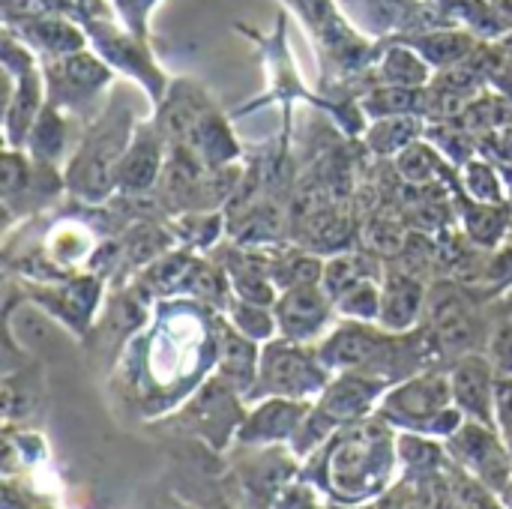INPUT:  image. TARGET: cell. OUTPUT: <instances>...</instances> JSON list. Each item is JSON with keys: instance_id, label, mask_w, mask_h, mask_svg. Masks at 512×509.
Listing matches in <instances>:
<instances>
[{"instance_id": "obj_10", "label": "cell", "mask_w": 512, "mask_h": 509, "mask_svg": "<svg viewBox=\"0 0 512 509\" xmlns=\"http://www.w3.org/2000/svg\"><path fill=\"white\" fill-rule=\"evenodd\" d=\"M423 327L441 357H450V363L462 354L474 351L477 342V315L468 300V294L453 282H435L429 285V303Z\"/></svg>"}, {"instance_id": "obj_48", "label": "cell", "mask_w": 512, "mask_h": 509, "mask_svg": "<svg viewBox=\"0 0 512 509\" xmlns=\"http://www.w3.org/2000/svg\"><path fill=\"white\" fill-rule=\"evenodd\" d=\"M501 432V429H498ZM501 438H504V444H507V453H510V459H512V429H504L501 432Z\"/></svg>"}, {"instance_id": "obj_45", "label": "cell", "mask_w": 512, "mask_h": 509, "mask_svg": "<svg viewBox=\"0 0 512 509\" xmlns=\"http://www.w3.org/2000/svg\"><path fill=\"white\" fill-rule=\"evenodd\" d=\"M492 87H495V90H501V93L507 96V102L512 105V63H507V66L498 72V78L492 81Z\"/></svg>"}, {"instance_id": "obj_27", "label": "cell", "mask_w": 512, "mask_h": 509, "mask_svg": "<svg viewBox=\"0 0 512 509\" xmlns=\"http://www.w3.org/2000/svg\"><path fill=\"white\" fill-rule=\"evenodd\" d=\"M360 111L366 120L381 117H405L417 114L429 120V87H393V84H372L360 96Z\"/></svg>"}, {"instance_id": "obj_5", "label": "cell", "mask_w": 512, "mask_h": 509, "mask_svg": "<svg viewBox=\"0 0 512 509\" xmlns=\"http://www.w3.org/2000/svg\"><path fill=\"white\" fill-rule=\"evenodd\" d=\"M402 339L405 336H393L378 324L336 321L333 330L315 348L333 375H339V372H372V375H381V378L399 384V378L393 375V366L408 360L405 354H399Z\"/></svg>"}, {"instance_id": "obj_25", "label": "cell", "mask_w": 512, "mask_h": 509, "mask_svg": "<svg viewBox=\"0 0 512 509\" xmlns=\"http://www.w3.org/2000/svg\"><path fill=\"white\" fill-rule=\"evenodd\" d=\"M396 453H399V471L402 480H426L447 474L453 468L447 444L429 435L417 432H399L396 438Z\"/></svg>"}, {"instance_id": "obj_11", "label": "cell", "mask_w": 512, "mask_h": 509, "mask_svg": "<svg viewBox=\"0 0 512 509\" xmlns=\"http://www.w3.org/2000/svg\"><path fill=\"white\" fill-rule=\"evenodd\" d=\"M273 312H276L279 336L291 342H303V345H318L339 321L336 300L327 294L321 282L285 288Z\"/></svg>"}, {"instance_id": "obj_17", "label": "cell", "mask_w": 512, "mask_h": 509, "mask_svg": "<svg viewBox=\"0 0 512 509\" xmlns=\"http://www.w3.org/2000/svg\"><path fill=\"white\" fill-rule=\"evenodd\" d=\"M261 348L255 339L243 336L225 312L216 315V378L225 381L237 396L249 399L261 369Z\"/></svg>"}, {"instance_id": "obj_30", "label": "cell", "mask_w": 512, "mask_h": 509, "mask_svg": "<svg viewBox=\"0 0 512 509\" xmlns=\"http://www.w3.org/2000/svg\"><path fill=\"white\" fill-rule=\"evenodd\" d=\"M456 186H459V195L480 201V204H507L510 201L507 174L486 156H474L471 162H465L456 174Z\"/></svg>"}, {"instance_id": "obj_15", "label": "cell", "mask_w": 512, "mask_h": 509, "mask_svg": "<svg viewBox=\"0 0 512 509\" xmlns=\"http://www.w3.org/2000/svg\"><path fill=\"white\" fill-rule=\"evenodd\" d=\"M168 150L171 144L165 141V135L156 129V123H135V132L117 162L114 171V183L117 192L126 195H141L150 192L159 177L165 174V162H168Z\"/></svg>"}, {"instance_id": "obj_21", "label": "cell", "mask_w": 512, "mask_h": 509, "mask_svg": "<svg viewBox=\"0 0 512 509\" xmlns=\"http://www.w3.org/2000/svg\"><path fill=\"white\" fill-rule=\"evenodd\" d=\"M393 39H402L411 48H417L435 72L465 63L483 42L474 33H468L462 27H450V24L426 27V30H414V33H396Z\"/></svg>"}, {"instance_id": "obj_47", "label": "cell", "mask_w": 512, "mask_h": 509, "mask_svg": "<svg viewBox=\"0 0 512 509\" xmlns=\"http://www.w3.org/2000/svg\"><path fill=\"white\" fill-rule=\"evenodd\" d=\"M501 501H504V507L512 509V480H510V483H507V489L501 492Z\"/></svg>"}, {"instance_id": "obj_33", "label": "cell", "mask_w": 512, "mask_h": 509, "mask_svg": "<svg viewBox=\"0 0 512 509\" xmlns=\"http://www.w3.org/2000/svg\"><path fill=\"white\" fill-rule=\"evenodd\" d=\"M426 141H432L453 168H462L465 162L480 156V138L459 117L456 120H429Z\"/></svg>"}, {"instance_id": "obj_22", "label": "cell", "mask_w": 512, "mask_h": 509, "mask_svg": "<svg viewBox=\"0 0 512 509\" xmlns=\"http://www.w3.org/2000/svg\"><path fill=\"white\" fill-rule=\"evenodd\" d=\"M459 222L462 234L483 252H498L512 234V201L507 204H480L459 195Z\"/></svg>"}, {"instance_id": "obj_36", "label": "cell", "mask_w": 512, "mask_h": 509, "mask_svg": "<svg viewBox=\"0 0 512 509\" xmlns=\"http://www.w3.org/2000/svg\"><path fill=\"white\" fill-rule=\"evenodd\" d=\"M336 315L339 321H360V324H378L381 318V276L363 279L342 291L336 297Z\"/></svg>"}, {"instance_id": "obj_16", "label": "cell", "mask_w": 512, "mask_h": 509, "mask_svg": "<svg viewBox=\"0 0 512 509\" xmlns=\"http://www.w3.org/2000/svg\"><path fill=\"white\" fill-rule=\"evenodd\" d=\"M426 303H429V285L405 267H390L381 276L378 327H384L393 336H408L423 327Z\"/></svg>"}, {"instance_id": "obj_32", "label": "cell", "mask_w": 512, "mask_h": 509, "mask_svg": "<svg viewBox=\"0 0 512 509\" xmlns=\"http://www.w3.org/2000/svg\"><path fill=\"white\" fill-rule=\"evenodd\" d=\"M378 276H384V270H378L375 255H369L366 249L363 252L342 249V252H333V255L324 258V279H321V285L336 300L351 285H357L363 279H378Z\"/></svg>"}, {"instance_id": "obj_13", "label": "cell", "mask_w": 512, "mask_h": 509, "mask_svg": "<svg viewBox=\"0 0 512 509\" xmlns=\"http://www.w3.org/2000/svg\"><path fill=\"white\" fill-rule=\"evenodd\" d=\"M246 414L237 426L234 441L243 447H288L315 402L300 399H258L246 402Z\"/></svg>"}, {"instance_id": "obj_12", "label": "cell", "mask_w": 512, "mask_h": 509, "mask_svg": "<svg viewBox=\"0 0 512 509\" xmlns=\"http://www.w3.org/2000/svg\"><path fill=\"white\" fill-rule=\"evenodd\" d=\"M390 387L393 381L372 375V372H339L333 375L327 390L315 399V408L330 423L345 429V426L375 417Z\"/></svg>"}, {"instance_id": "obj_46", "label": "cell", "mask_w": 512, "mask_h": 509, "mask_svg": "<svg viewBox=\"0 0 512 509\" xmlns=\"http://www.w3.org/2000/svg\"><path fill=\"white\" fill-rule=\"evenodd\" d=\"M492 6H495V12L501 15V21L507 24V30L512 27V0H492Z\"/></svg>"}, {"instance_id": "obj_40", "label": "cell", "mask_w": 512, "mask_h": 509, "mask_svg": "<svg viewBox=\"0 0 512 509\" xmlns=\"http://www.w3.org/2000/svg\"><path fill=\"white\" fill-rule=\"evenodd\" d=\"M45 15H69L81 21V9L75 6V0H3V24H18Z\"/></svg>"}, {"instance_id": "obj_1", "label": "cell", "mask_w": 512, "mask_h": 509, "mask_svg": "<svg viewBox=\"0 0 512 509\" xmlns=\"http://www.w3.org/2000/svg\"><path fill=\"white\" fill-rule=\"evenodd\" d=\"M396 438L399 432L378 414L345 426L306 459V480L339 507L357 509L381 501L399 474Z\"/></svg>"}, {"instance_id": "obj_9", "label": "cell", "mask_w": 512, "mask_h": 509, "mask_svg": "<svg viewBox=\"0 0 512 509\" xmlns=\"http://www.w3.org/2000/svg\"><path fill=\"white\" fill-rule=\"evenodd\" d=\"M444 444H447L450 462L459 471L471 474L495 495H501L507 489V483L512 480V459L498 426L465 420V426Z\"/></svg>"}, {"instance_id": "obj_20", "label": "cell", "mask_w": 512, "mask_h": 509, "mask_svg": "<svg viewBox=\"0 0 512 509\" xmlns=\"http://www.w3.org/2000/svg\"><path fill=\"white\" fill-rule=\"evenodd\" d=\"M9 27L18 39L27 42V48L39 57V63L75 54L90 48V36L78 18L69 15H45V18H27L18 24H3Z\"/></svg>"}, {"instance_id": "obj_14", "label": "cell", "mask_w": 512, "mask_h": 509, "mask_svg": "<svg viewBox=\"0 0 512 509\" xmlns=\"http://www.w3.org/2000/svg\"><path fill=\"white\" fill-rule=\"evenodd\" d=\"M450 375V390L456 408L477 423L495 426V384H498V366L492 363L489 354L471 351L456 357L447 366Z\"/></svg>"}, {"instance_id": "obj_26", "label": "cell", "mask_w": 512, "mask_h": 509, "mask_svg": "<svg viewBox=\"0 0 512 509\" xmlns=\"http://www.w3.org/2000/svg\"><path fill=\"white\" fill-rule=\"evenodd\" d=\"M426 123L429 120L417 117V114L369 120L366 129H363V144L378 159H396L402 150H408L411 144L426 138Z\"/></svg>"}, {"instance_id": "obj_41", "label": "cell", "mask_w": 512, "mask_h": 509, "mask_svg": "<svg viewBox=\"0 0 512 509\" xmlns=\"http://www.w3.org/2000/svg\"><path fill=\"white\" fill-rule=\"evenodd\" d=\"M273 509H330V504H327V495L312 480L303 477L279 489Z\"/></svg>"}, {"instance_id": "obj_43", "label": "cell", "mask_w": 512, "mask_h": 509, "mask_svg": "<svg viewBox=\"0 0 512 509\" xmlns=\"http://www.w3.org/2000/svg\"><path fill=\"white\" fill-rule=\"evenodd\" d=\"M486 354L492 357V363L498 366L501 375H512V315L492 330Z\"/></svg>"}, {"instance_id": "obj_49", "label": "cell", "mask_w": 512, "mask_h": 509, "mask_svg": "<svg viewBox=\"0 0 512 509\" xmlns=\"http://www.w3.org/2000/svg\"><path fill=\"white\" fill-rule=\"evenodd\" d=\"M183 509H189V507H183Z\"/></svg>"}, {"instance_id": "obj_3", "label": "cell", "mask_w": 512, "mask_h": 509, "mask_svg": "<svg viewBox=\"0 0 512 509\" xmlns=\"http://www.w3.org/2000/svg\"><path fill=\"white\" fill-rule=\"evenodd\" d=\"M330 381H333V372L324 366L315 345H303V342L276 336L273 342H267L261 348L258 381L246 402H258V399L315 402L327 390Z\"/></svg>"}, {"instance_id": "obj_39", "label": "cell", "mask_w": 512, "mask_h": 509, "mask_svg": "<svg viewBox=\"0 0 512 509\" xmlns=\"http://www.w3.org/2000/svg\"><path fill=\"white\" fill-rule=\"evenodd\" d=\"M273 279L279 291L294 288V285H315L324 279V258L315 252H294L273 270Z\"/></svg>"}, {"instance_id": "obj_29", "label": "cell", "mask_w": 512, "mask_h": 509, "mask_svg": "<svg viewBox=\"0 0 512 509\" xmlns=\"http://www.w3.org/2000/svg\"><path fill=\"white\" fill-rule=\"evenodd\" d=\"M21 150H27L33 162L57 168V162L69 150V114L48 102L42 108V114L36 117V123H33V129H30Z\"/></svg>"}, {"instance_id": "obj_18", "label": "cell", "mask_w": 512, "mask_h": 509, "mask_svg": "<svg viewBox=\"0 0 512 509\" xmlns=\"http://www.w3.org/2000/svg\"><path fill=\"white\" fill-rule=\"evenodd\" d=\"M213 105L216 102L210 99V93L198 81H192V78H171L168 93L156 105L153 123L165 135L168 144H186L192 129L198 126V120Z\"/></svg>"}, {"instance_id": "obj_35", "label": "cell", "mask_w": 512, "mask_h": 509, "mask_svg": "<svg viewBox=\"0 0 512 509\" xmlns=\"http://www.w3.org/2000/svg\"><path fill=\"white\" fill-rule=\"evenodd\" d=\"M459 120H462L477 138H483V135H489V132H495V129L512 123V105L507 102V96H504L501 90L486 87L483 93H477V96L465 105V111H462Z\"/></svg>"}, {"instance_id": "obj_34", "label": "cell", "mask_w": 512, "mask_h": 509, "mask_svg": "<svg viewBox=\"0 0 512 509\" xmlns=\"http://www.w3.org/2000/svg\"><path fill=\"white\" fill-rule=\"evenodd\" d=\"M360 240H363V249L375 258H402L411 240V228L405 219L393 213H378L366 222V228L360 231Z\"/></svg>"}, {"instance_id": "obj_24", "label": "cell", "mask_w": 512, "mask_h": 509, "mask_svg": "<svg viewBox=\"0 0 512 509\" xmlns=\"http://www.w3.org/2000/svg\"><path fill=\"white\" fill-rule=\"evenodd\" d=\"M375 84H393V87H429L435 78V69L423 60L417 48H411L402 39H393L381 48L378 60L372 63Z\"/></svg>"}, {"instance_id": "obj_42", "label": "cell", "mask_w": 512, "mask_h": 509, "mask_svg": "<svg viewBox=\"0 0 512 509\" xmlns=\"http://www.w3.org/2000/svg\"><path fill=\"white\" fill-rule=\"evenodd\" d=\"M114 15L123 27H129L138 36H147L150 30V15L159 6V0H111Z\"/></svg>"}, {"instance_id": "obj_28", "label": "cell", "mask_w": 512, "mask_h": 509, "mask_svg": "<svg viewBox=\"0 0 512 509\" xmlns=\"http://www.w3.org/2000/svg\"><path fill=\"white\" fill-rule=\"evenodd\" d=\"M438 18L450 27H462L483 42H495L507 33V24L495 12L492 0H432Z\"/></svg>"}, {"instance_id": "obj_44", "label": "cell", "mask_w": 512, "mask_h": 509, "mask_svg": "<svg viewBox=\"0 0 512 509\" xmlns=\"http://www.w3.org/2000/svg\"><path fill=\"white\" fill-rule=\"evenodd\" d=\"M495 426L512 429V375H498L495 384Z\"/></svg>"}, {"instance_id": "obj_4", "label": "cell", "mask_w": 512, "mask_h": 509, "mask_svg": "<svg viewBox=\"0 0 512 509\" xmlns=\"http://www.w3.org/2000/svg\"><path fill=\"white\" fill-rule=\"evenodd\" d=\"M135 126L129 117H117V108H108L90 129V135L78 144V150L69 156L66 165V189L81 195L84 201H102L108 198L117 183H114V171L117 162L132 138Z\"/></svg>"}, {"instance_id": "obj_37", "label": "cell", "mask_w": 512, "mask_h": 509, "mask_svg": "<svg viewBox=\"0 0 512 509\" xmlns=\"http://www.w3.org/2000/svg\"><path fill=\"white\" fill-rule=\"evenodd\" d=\"M225 318L249 339H255L258 345H267L279 336V324H276V312L273 306H258V303H246V300H231L225 309Z\"/></svg>"}, {"instance_id": "obj_2", "label": "cell", "mask_w": 512, "mask_h": 509, "mask_svg": "<svg viewBox=\"0 0 512 509\" xmlns=\"http://www.w3.org/2000/svg\"><path fill=\"white\" fill-rule=\"evenodd\" d=\"M378 417L396 432H417L438 441L453 438L468 420L453 402L447 369H423L393 384L378 408Z\"/></svg>"}, {"instance_id": "obj_23", "label": "cell", "mask_w": 512, "mask_h": 509, "mask_svg": "<svg viewBox=\"0 0 512 509\" xmlns=\"http://www.w3.org/2000/svg\"><path fill=\"white\" fill-rule=\"evenodd\" d=\"M186 147L207 165V168H225V165H237L240 159V141L234 135V126L228 123V117L213 105L198 126L192 129Z\"/></svg>"}, {"instance_id": "obj_38", "label": "cell", "mask_w": 512, "mask_h": 509, "mask_svg": "<svg viewBox=\"0 0 512 509\" xmlns=\"http://www.w3.org/2000/svg\"><path fill=\"white\" fill-rule=\"evenodd\" d=\"M177 240L183 249H207L222 234V213L216 210H189L183 219H177Z\"/></svg>"}, {"instance_id": "obj_31", "label": "cell", "mask_w": 512, "mask_h": 509, "mask_svg": "<svg viewBox=\"0 0 512 509\" xmlns=\"http://www.w3.org/2000/svg\"><path fill=\"white\" fill-rule=\"evenodd\" d=\"M393 165H396L399 177H402L408 186H438V183L447 177V171H459V168H453V165L441 156V150H438L432 141H426V138H420L417 144H411L408 150H402V153L393 159Z\"/></svg>"}, {"instance_id": "obj_19", "label": "cell", "mask_w": 512, "mask_h": 509, "mask_svg": "<svg viewBox=\"0 0 512 509\" xmlns=\"http://www.w3.org/2000/svg\"><path fill=\"white\" fill-rule=\"evenodd\" d=\"M45 105H48V90H45L42 63L18 75H6V108H3L6 147H24Z\"/></svg>"}, {"instance_id": "obj_6", "label": "cell", "mask_w": 512, "mask_h": 509, "mask_svg": "<svg viewBox=\"0 0 512 509\" xmlns=\"http://www.w3.org/2000/svg\"><path fill=\"white\" fill-rule=\"evenodd\" d=\"M81 24H84L87 36H90V48L117 75H126L135 84H141L144 93L150 96L153 108H156L162 102V96L168 93L171 78L165 75V69L159 66V60L153 57V48H150L147 36L132 33L117 18H87Z\"/></svg>"}, {"instance_id": "obj_7", "label": "cell", "mask_w": 512, "mask_h": 509, "mask_svg": "<svg viewBox=\"0 0 512 509\" xmlns=\"http://www.w3.org/2000/svg\"><path fill=\"white\" fill-rule=\"evenodd\" d=\"M42 75H45L48 102L66 111L69 117L72 114L84 117L96 111L99 96L111 87L117 72L93 48H84L42 63Z\"/></svg>"}, {"instance_id": "obj_8", "label": "cell", "mask_w": 512, "mask_h": 509, "mask_svg": "<svg viewBox=\"0 0 512 509\" xmlns=\"http://www.w3.org/2000/svg\"><path fill=\"white\" fill-rule=\"evenodd\" d=\"M21 288L27 291V300L39 312H45L48 318H54L63 327L84 336L99 312L105 282L96 273H78V276L51 279V282L27 279V282H21Z\"/></svg>"}]
</instances>
